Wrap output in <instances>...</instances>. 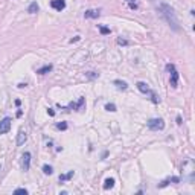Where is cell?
<instances>
[{
    "label": "cell",
    "mask_w": 195,
    "mask_h": 195,
    "mask_svg": "<svg viewBox=\"0 0 195 195\" xmlns=\"http://www.w3.org/2000/svg\"><path fill=\"white\" fill-rule=\"evenodd\" d=\"M158 11H160L162 17L166 20V23L169 24L174 31H179L180 29L179 20H177V17H175V12H174V9H172L169 5H168V3H160V6H158Z\"/></svg>",
    "instance_id": "cell-1"
},
{
    "label": "cell",
    "mask_w": 195,
    "mask_h": 195,
    "mask_svg": "<svg viewBox=\"0 0 195 195\" xmlns=\"http://www.w3.org/2000/svg\"><path fill=\"white\" fill-rule=\"evenodd\" d=\"M137 88H139V92H142L143 95H148V96H149V99H151L154 104H158V102H160V99H158L157 93H156L154 90H151V88L148 87V84H146V82L139 81V82H137Z\"/></svg>",
    "instance_id": "cell-2"
},
{
    "label": "cell",
    "mask_w": 195,
    "mask_h": 195,
    "mask_svg": "<svg viewBox=\"0 0 195 195\" xmlns=\"http://www.w3.org/2000/svg\"><path fill=\"white\" fill-rule=\"evenodd\" d=\"M148 128L153 130V131H160V130L165 128V122H163V119H160V118L149 119V120H148Z\"/></svg>",
    "instance_id": "cell-3"
},
{
    "label": "cell",
    "mask_w": 195,
    "mask_h": 195,
    "mask_svg": "<svg viewBox=\"0 0 195 195\" xmlns=\"http://www.w3.org/2000/svg\"><path fill=\"white\" fill-rule=\"evenodd\" d=\"M166 70L169 72V75H171V87H177L179 85V72L175 70V66L174 64H168L166 66Z\"/></svg>",
    "instance_id": "cell-4"
},
{
    "label": "cell",
    "mask_w": 195,
    "mask_h": 195,
    "mask_svg": "<svg viewBox=\"0 0 195 195\" xmlns=\"http://www.w3.org/2000/svg\"><path fill=\"white\" fill-rule=\"evenodd\" d=\"M11 123H12V119L11 118H5L0 120V134H6L8 131L11 130Z\"/></svg>",
    "instance_id": "cell-5"
},
{
    "label": "cell",
    "mask_w": 195,
    "mask_h": 195,
    "mask_svg": "<svg viewBox=\"0 0 195 195\" xmlns=\"http://www.w3.org/2000/svg\"><path fill=\"white\" fill-rule=\"evenodd\" d=\"M22 168H23V171H29V168H31V154L29 153H24L22 156Z\"/></svg>",
    "instance_id": "cell-6"
},
{
    "label": "cell",
    "mask_w": 195,
    "mask_h": 195,
    "mask_svg": "<svg viewBox=\"0 0 195 195\" xmlns=\"http://www.w3.org/2000/svg\"><path fill=\"white\" fill-rule=\"evenodd\" d=\"M84 104H85V99H84V98H79L76 102H70L66 108L67 110H79V108H82Z\"/></svg>",
    "instance_id": "cell-7"
},
{
    "label": "cell",
    "mask_w": 195,
    "mask_h": 195,
    "mask_svg": "<svg viewBox=\"0 0 195 195\" xmlns=\"http://www.w3.org/2000/svg\"><path fill=\"white\" fill-rule=\"evenodd\" d=\"M50 6L55 11H63L66 8V0H50Z\"/></svg>",
    "instance_id": "cell-8"
},
{
    "label": "cell",
    "mask_w": 195,
    "mask_h": 195,
    "mask_svg": "<svg viewBox=\"0 0 195 195\" xmlns=\"http://www.w3.org/2000/svg\"><path fill=\"white\" fill-rule=\"evenodd\" d=\"M26 139H28V133H26L23 128L22 130H19V134H17V145L19 146H22L24 142H26Z\"/></svg>",
    "instance_id": "cell-9"
},
{
    "label": "cell",
    "mask_w": 195,
    "mask_h": 195,
    "mask_svg": "<svg viewBox=\"0 0 195 195\" xmlns=\"http://www.w3.org/2000/svg\"><path fill=\"white\" fill-rule=\"evenodd\" d=\"M99 15H101L99 9H88V11L84 12V17H85V19H98Z\"/></svg>",
    "instance_id": "cell-10"
},
{
    "label": "cell",
    "mask_w": 195,
    "mask_h": 195,
    "mask_svg": "<svg viewBox=\"0 0 195 195\" xmlns=\"http://www.w3.org/2000/svg\"><path fill=\"white\" fill-rule=\"evenodd\" d=\"M52 69H54V66H52V64H46V66H43L41 69H38V70H37V73H38V75H46V73L50 72Z\"/></svg>",
    "instance_id": "cell-11"
},
{
    "label": "cell",
    "mask_w": 195,
    "mask_h": 195,
    "mask_svg": "<svg viewBox=\"0 0 195 195\" xmlns=\"http://www.w3.org/2000/svg\"><path fill=\"white\" fill-rule=\"evenodd\" d=\"M113 84L116 85L118 88H120V90H127V88H128V84H127L125 81H120V79H116V81H114Z\"/></svg>",
    "instance_id": "cell-12"
},
{
    "label": "cell",
    "mask_w": 195,
    "mask_h": 195,
    "mask_svg": "<svg viewBox=\"0 0 195 195\" xmlns=\"http://www.w3.org/2000/svg\"><path fill=\"white\" fill-rule=\"evenodd\" d=\"M38 11V5H37V2H32L31 5H29V8H28V12L29 14H35Z\"/></svg>",
    "instance_id": "cell-13"
},
{
    "label": "cell",
    "mask_w": 195,
    "mask_h": 195,
    "mask_svg": "<svg viewBox=\"0 0 195 195\" xmlns=\"http://www.w3.org/2000/svg\"><path fill=\"white\" fill-rule=\"evenodd\" d=\"M114 186V179H107L104 181V189H111Z\"/></svg>",
    "instance_id": "cell-14"
},
{
    "label": "cell",
    "mask_w": 195,
    "mask_h": 195,
    "mask_svg": "<svg viewBox=\"0 0 195 195\" xmlns=\"http://www.w3.org/2000/svg\"><path fill=\"white\" fill-rule=\"evenodd\" d=\"M72 177H73V171H70L69 174H64V175H60V183H63V181H66L69 179H72Z\"/></svg>",
    "instance_id": "cell-15"
},
{
    "label": "cell",
    "mask_w": 195,
    "mask_h": 195,
    "mask_svg": "<svg viewBox=\"0 0 195 195\" xmlns=\"http://www.w3.org/2000/svg\"><path fill=\"white\" fill-rule=\"evenodd\" d=\"M43 172L46 174V175H50L52 172H54V169H52L50 165H43Z\"/></svg>",
    "instance_id": "cell-16"
},
{
    "label": "cell",
    "mask_w": 195,
    "mask_h": 195,
    "mask_svg": "<svg viewBox=\"0 0 195 195\" xmlns=\"http://www.w3.org/2000/svg\"><path fill=\"white\" fill-rule=\"evenodd\" d=\"M118 44H119V46H128L130 41L125 40V38H118Z\"/></svg>",
    "instance_id": "cell-17"
},
{
    "label": "cell",
    "mask_w": 195,
    "mask_h": 195,
    "mask_svg": "<svg viewBox=\"0 0 195 195\" xmlns=\"http://www.w3.org/2000/svg\"><path fill=\"white\" fill-rule=\"evenodd\" d=\"M105 110L107 111H116V105L114 104H105Z\"/></svg>",
    "instance_id": "cell-18"
},
{
    "label": "cell",
    "mask_w": 195,
    "mask_h": 195,
    "mask_svg": "<svg viewBox=\"0 0 195 195\" xmlns=\"http://www.w3.org/2000/svg\"><path fill=\"white\" fill-rule=\"evenodd\" d=\"M99 32H101L102 35H107V34H110V29L105 28V26H99Z\"/></svg>",
    "instance_id": "cell-19"
},
{
    "label": "cell",
    "mask_w": 195,
    "mask_h": 195,
    "mask_svg": "<svg viewBox=\"0 0 195 195\" xmlns=\"http://www.w3.org/2000/svg\"><path fill=\"white\" fill-rule=\"evenodd\" d=\"M57 128L58 130H67V123L66 122H58L57 123Z\"/></svg>",
    "instance_id": "cell-20"
},
{
    "label": "cell",
    "mask_w": 195,
    "mask_h": 195,
    "mask_svg": "<svg viewBox=\"0 0 195 195\" xmlns=\"http://www.w3.org/2000/svg\"><path fill=\"white\" fill-rule=\"evenodd\" d=\"M127 2H128V5H130L131 9H137V3H136V0H127Z\"/></svg>",
    "instance_id": "cell-21"
},
{
    "label": "cell",
    "mask_w": 195,
    "mask_h": 195,
    "mask_svg": "<svg viewBox=\"0 0 195 195\" xmlns=\"http://www.w3.org/2000/svg\"><path fill=\"white\" fill-rule=\"evenodd\" d=\"M14 194H24V195H26V194H28V191H26L24 188H19V189L14 191Z\"/></svg>",
    "instance_id": "cell-22"
},
{
    "label": "cell",
    "mask_w": 195,
    "mask_h": 195,
    "mask_svg": "<svg viewBox=\"0 0 195 195\" xmlns=\"http://www.w3.org/2000/svg\"><path fill=\"white\" fill-rule=\"evenodd\" d=\"M98 76H99V75L95 73V72H88V73H87V78H90V79H95V78H98Z\"/></svg>",
    "instance_id": "cell-23"
},
{
    "label": "cell",
    "mask_w": 195,
    "mask_h": 195,
    "mask_svg": "<svg viewBox=\"0 0 195 195\" xmlns=\"http://www.w3.org/2000/svg\"><path fill=\"white\" fill-rule=\"evenodd\" d=\"M47 113L50 114V116H54V114H55V111H54V110H52V108H49V110H47Z\"/></svg>",
    "instance_id": "cell-24"
}]
</instances>
